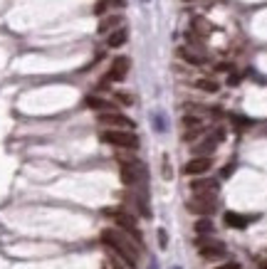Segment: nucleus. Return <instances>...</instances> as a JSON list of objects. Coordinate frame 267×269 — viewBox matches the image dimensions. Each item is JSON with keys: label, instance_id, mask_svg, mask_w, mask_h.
I'll return each mask as SVG.
<instances>
[{"label": "nucleus", "instance_id": "obj_12", "mask_svg": "<svg viewBox=\"0 0 267 269\" xmlns=\"http://www.w3.org/2000/svg\"><path fill=\"white\" fill-rule=\"evenodd\" d=\"M127 40H129V32H127V27L122 25V27H117V30H112V32H109L107 45H109V47H122Z\"/></svg>", "mask_w": 267, "mask_h": 269}, {"label": "nucleus", "instance_id": "obj_26", "mask_svg": "<svg viewBox=\"0 0 267 269\" xmlns=\"http://www.w3.org/2000/svg\"><path fill=\"white\" fill-rule=\"evenodd\" d=\"M114 269H122V267H119V265H114Z\"/></svg>", "mask_w": 267, "mask_h": 269}, {"label": "nucleus", "instance_id": "obj_9", "mask_svg": "<svg viewBox=\"0 0 267 269\" xmlns=\"http://www.w3.org/2000/svg\"><path fill=\"white\" fill-rule=\"evenodd\" d=\"M223 138H225V131H220V129H218V131H213L210 136H205V138H203V143L196 146V151L203 153V156H208V153H213V151L218 148V143H220Z\"/></svg>", "mask_w": 267, "mask_h": 269}, {"label": "nucleus", "instance_id": "obj_11", "mask_svg": "<svg viewBox=\"0 0 267 269\" xmlns=\"http://www.w3.org/2000/svg\"><path fill=\"white\" fill-rule=\"evenodd\" d=\"M124 25V17L122 15H109V17H104L102 22H99V32L102 35H109L112 30H117V27H122Z\"/></svg>", "mask_w": 267, "mask_h": 269}, {"label": "nucleus", "instance_id": "obj_5", "mask_svg": "<svg viewBox=\"0 0 267 269\" xmlns=\"http://www.w3.org/2000/svg\"><path fill=\"white\" fill-rule=\"evenodd\" d=\"M198 252H200V257H205V260H220V257H225V245H223V242L200 240Z\"/></svg>", "mask_w": 267, "mask_h": 269}, {"label": "nucleus", "instance_id": "obj_24", "mask_svg": "<svg viewBox=\"0 0 267 269\" xmlns=\"http://www.w3.org/2000/svg\"><path fill=\"white\" fill-rule=\"evenodd\" d=\"M151 269H158V265H156V262H151Z\"/></svg>", "mask_w": 267, "mask_h": 269}, {"label": "nucleus", "instance_id": "obj_27", "mask_svg": "<svg viewBox=\"0 0 267 269\" xmlns=\"http://www.w3.org/2000/svg\"><path fill=\"white\" fill-rule=\"evenodd\" d=\"M171 269H183V267H171Z\"/></svg>", "mask_w": 267, "mask_h": 269}, {"label": "nucleus", "instance_id": "obj_4", "mask_svg": "<svg viewBox=\"0 0 267 269\" xmlns=\"http://www.w3.org/2000/svg\"><path fill=\"white\" fill-rule=\"evenodd\" d=\"M97 121L107 129H134V121L129 116L119 114V111H99Z\"/></svg>", "mask_w": 267, "mask_h": 269}, {"label": "nucleus", "instance_id": "obj_7", "mask_svg": "<svg viewBox=\"0 0 267 269\" xmlns=\"http://www.w3.org/2000/svg\"><path fill=\"white\" fill-rule=\"evenodd\" d=\"M210 168H213V161H210L208 156H198V158H191L183 171H186L188 176H203V173H208Z\"/></svg>", "mask_w": 267, "mask_h": 269}, {"label": "nucleus", "instance_id": "obj_15", "mask_svg": "<svg viewBox=\"0 0 267 269\" xmlns=\"http://www.w3.org/2000/svg\"><path fill=\"white\" fill-rule=\"evenodd\" d=\"M112 7H124V0H99V2L94 5V12H97V15H104V12H109Z\"/></svg>", "mask_w": 267, "mask_h": 269}, {"label": "nucleus", "instance_id": "obj_21", "mask_svg": "<svg viewBox=\"0 0 267 269\" xmlns=\"http://www.w3.org/2000/svg\"><path fill=\"white\" fill-rule=\"evenodd\" d=\"M158 245H161V247L168 245V235H166V230H158Z\"/></svg>", "mask_w": 267, "mask_h": 269}, {"label": "nucleus", "instance_id": "obj_13", "mask_svg": "<svg viewBox=\"0 0 267 269\" xmlns=\"http://www.w3.org/2000/svg\"><path fill=\"white\" fill-rule=\"evenodd\" d=\"M89 109H97V111H114V104L107 101V99H99V96H87L84 99Z\"/></svg>", "mask_w": 267, "mask_h": 269}, {"label": "nucleus", "instance_id": "obj_22", "mask_svg": "<svg viewBox=\"0 0 267 269\" xmlns=\"http://www.w3.org/2000/svg\"><path fill=\"white\" fill-rule=\"evenodd\" d=\"M117 99H119L122 104H127V106L132 104V96H129V94H122V91H119V94H117Z\"/></svg>", "mask_w": 267, "mask_h": 269}, {"label": "nucleus", "instance_id": "obj_20", "mask_svg": "<svg viewBox=\"0 0 267 269\" xmlns=\"http://www.w3.org/2000/svg\"><path fill=\"white\" fill-rule=\"evenodd\" d=\"M171 176H173V171H171V166H168V156H163V178L171 180Z\"/></svg>", "mask_w": 267, "mask_h": 269}, {"label": "nucleus", "instance_id": "obj_10", "mask_svg": "<svg viewBox=\"0 0 267 269\" xmlns=\"http://www.w3.org/2000/svg\"><path fill=\"white\" fill-rule=\"evenodd\" d=\"M191 190H193L196 195H213V198H215L218 183H215V180H193V183H191Z\"/></svg>", "mask_w": 267, "mask_h": 269}, {"label": "nucleus", "instance_id": "obj_18", "mask_svg": "<svg viewBox=\"0 0 267 269\" xmlns=\"http://www.w3.org/2000/svg\"><path fill=\"white\" fill-rule=\"evenodd\" d=\"M196 232H198V235H210V232H213V222H210V220H198Z\"/></svg>", "mask_w": 267, "mask_h": 269}, {"label": "nucleus", "instance_id": "obj_17", "mask_svg": "<svg viewBox=\"0 0 267 269\" xmlns=\"http://www.w3.org/2000/svg\"><path fill=\"white\" fill-rule=\"evenodd\" d=\"M196 87H198L200 91H208V94L218 91V82H213V79H198V82H196Z\"/></svg>", "mask_w": 267, "mask_h": 269}, {"label": "nucleus", "instance_id": "obj_3", "mask_svg": "<svg viewBox=\"0 0 267 269\" xmlns=\"http://www.w3.org/2000/svg\"><path fill=\"white\" fill-rule=\"evenodd\" d=\"M104 215H107V217H112V220H114V222H117V225H119V227H122L129 237H132L136 247H141V245H143V237H141V232L136 230V222H134V217L127 212V210H104Z\"/></svg>", "mask_w": 267, "mask_h": 269}, {"label": "nucleus", "instance_id": "obj_6", "mask_svg": "<svg viewBox=\"0 0 267 269\" xmlns=\"http://www.w3.org/2000/svg\"><path fill=\"white\" fill-rule=\"evenodd\" d=\"M188 210L196 215H210L215 210V198L213 195H196L193 200H188Z\"/></svg>", "mask_w": 267, "mask_h": 269}, {"label": "nucleus", "instance_id": "obj_2", "mask_svg": "<svg viewBox=\"0 0 267 269\" xmlns=\"http://www.w3.org/2000/svg\"><path fill=\"white\" fill-rule=\"evenodd\" d=\"M102 141L117 148H127V151H136L138 148V136L132 134L129 129H107L102 131Z\"/></svg>", "mask_w": 267, "mask_h": 269}, {"label": "nucleus", "instance_id": "obj_16", "mask_svg": "<svg viewBox=\"0 0 267 269\" xmlns=\"http://www.w3.org/2000/svg\"><path fill=\"white\" fill-rule=\"evenodd\" d=\"M181 57H183L188 65H205V57L198 55V52H193V50H188V47H181Z\"/></svg>", "mask_w": 267, "mask_h": 269}, {"label": "nucleus", "instance_id": "obj_14", "mask_svg": "<svg viewBox=\"0 0 267 269\" xmlns=\"http://www.w3.org/2000/svg\"><path fill=\"white\" fill-rule=\"evenodd\" d=\"M225 225H230L235 230H243L248 225V217L245 215H238V212H225Z\"/></svg>", "mask_w": 267, "mask_h": 269}, {"label": "nucleus", "instance_id": "obj_1", "mask_svg": "<svg viewBox=\"0 0 267 269\" xmlns=\"http://www.w3.org/2000/svg\"><path fill=\"white\" fill-rule=\"evenodd\" d=\"M102 242L107 245V247H112L127 265L129 269H136V260H138V247L132 245V237H124L122 232H117V230H104L102 232Z\"/></svg>", "mask_w": 267, "mask_h": 269}, {"label": "nucleus", "instance_id": "obj_25", "mask_svg": "<svg viewBox=\"0 0 267 269\" xmlns=\"http://www.w3.org/2000/svg\"><path fill=\"white\" fill-rule=\"evenodd\" d=\"M260 269H267V260H265V262H263V267H260Z\"/></svg>", "mask_w": 267, "mask_h": 269}, {"label": "nucleus", "instance_id": "obj_19", "mask_svg": "<svg viewBox=\"0 0 267 269\" xmlns=\"http://www.w3.org/2000/svg\"><path fill=\"white\" fill-rule=\"evenodd\" d=\"M183 126L186 129H200V119L198 116H186L183 119Z\"/></svg>", "mask_w": 267, "mask_h": 269}, {"label": "nucleus", "instance_id": "obj_23", "mask_svg": "<svg viewBox=\"0 0 267 269\" xmlns=\"http://www.w3.org/2000/svg\"><path fill=\"white\" fill-rule=\"evenodd\" d=\"M215 269H240L238 262H228V265H223V267H215Z\"/></svg>", "mask_w": 267, "mask_h": 269}, {"label": "nucleus", "instance_id": "obj_8", "mask_svg": "<svg viewBox=\"0 0 267 269\" xmlns=\"http://www.w3.org/2000/svg\"><path fill=\"white\" fill-rule=\"evenodd\" d=\"M127 74H129V60H127V57H117V60L112 62V69H109L107 79H109V82H124Z\"/></svg>", "mask_w": 267, "mask_h": 269}]
</instances>
